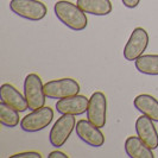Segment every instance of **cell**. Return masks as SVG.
Instances as JSON below:
<instances>
[{
	"label": "cell",
	"mask_w": 158,
	"mask_h": 158,
	"mask_svg": "<svg viewBox=\"0 0 158 158\" xmlns=\"http://www.w3.org/2000/svg\"><path fill=\"white\" fill-rule=\"evenodd\" d=\"M135 110L158 123V100L150 94H140L133 100Z\"/></svg>",
	"instance_id": "13"
},
{
	"label": "cell",
	"mask_w": 158,
	"mask_h": 158,
	"mask_svg": "<svg viewBox=\"0 0 158 158\" xmlns=\"http://www.w3.org/2000/svg\"><path fill=\"white\" fill-rule=\"evenodd\" d=\"M87 119L98 127H103L107 120V99L103 93L95 92L89 98Z\"/></svg>",
	"instance_id": "8"
},
{
	"label": "cell",
	"mask_w": 158,
	"mask_h": 158,
	"mask_svg": "<svg viewBox=\"0 0 158 158\" xmlns=\"http://www.w3.org/2000/svg\"><path fill=\"white\" fill-rule=\"evenodd\" d=\"M79 82L70 77L51 80L44 85V92L48 99H64L80 93Z\"/></svg>",
	"instance_id": "6"
},
{
	"label": "cell",
	"mask_w": 158,
	"mask_h": 158,
	"mask_svg": "<svg viewBox=\"0 0 158 158\" xmlns=\"http://www.w3.org/2000/svg\"><path fill=\"white\" fill-rule=\"evenodd\" d=\"M89 99L85 95H73L64 99H60L56 102V111L60 114H73V115H81L86 113L88 110Z\"/></svg>",
	"instance_id": "11"
},
{
	"label": "cell",
	"mask_w": 158,
	"mask_h": 158,
	"mask_svg": "<svg viewBox=\"0 0 158 158\" xmlns=\"http://www.w3.org/2000/svg\"><path fill=\"white\" fill-rule=\"evenodd\" d=\"M135 132L150 149L155 150L158 148V132L151 118L142 114L135 121Z\"/></svg>",
	"instance_id": "10"
},
{
	"label": "cell",
	"mask_w": 158,
	"mask_h": 158,
	"mask_svg": "<svg viewBox=\"0 0 158 158\" xmlns=\"http://www.w3.org/2000/svg\"><path fill=\"white\" fill-rule=\"evenodd\" d=\"M54 119V111L49 106H43L42 108L35 110L20 120L22 130L29 133L38 132L48 127Z\"/></svg>",
	"instance_id": "5"
},
{
	"label": "cell",
	"mask_w": 158,
	"mask_h": 158,
	"mask_svg": "<svg viewBox=\"0 0 158 158\" xmlns=\"http://www.w3.org/2000/svg\"><path fill=\"white\" fill-rule=\"evenodd\" d=\"M125 152L130 158H153L155 155L142 139L137 137H128L125 140Z\"/></svg>",
	"instance_id": "14"
},
{
	"label": "cell",
	"mask_w": 158,
	"mask_h": 158,
	"mask_svg": "<svg viewBox=\"0 0 158 158\" xmlns=\"http://www.w3.org/2000/svg\"><path fill=\"white\" fill-rule=\"evenodd\" d=\"M124 6H126L127 8H135L139 5L140 0H121Z\"/></svg>",
	"instance_id": "19"
},
{
	"label": "cell",
	"mask_w": 158,
	"mask_h": 158,
	"mask_svg": "<svg viewBox=\"0 0 158 158\" xmlns=\"http://www.w3.org/2000/svg\"><path fill=\"white\" fill-rule=\"evenodd\" d=\"M54 11L57 19L70 30L82 31L87 27L88 18L86 12H83L77 4L67 0H60L55 4Z\"/></svg>",
	"instance_id": "1"
},
{
	"label": "cell",
	"mask_w": 158,
	"mask_h": 158,
	"mask_svg": "<svg viewBox=\"0 0 158 158\" xmlns=\"http://www.w3.org/2000/svg\"><path fill=\"white\" fill-rule=\"evenodd\" d=\"M48 157L49 158H68L69 156H67V153H64V152H62V151L56 150V151L50 152Z\"/></svg>",
	"instance_id": "20"
},
{
	"label": "cell",
	"mask_w": 158,
	"mask_h": 158,
	"mask_svg": "<svg viewBox=\"0 0 158 158\" xmlns=\"http://www.w3.org/2000/svg\"><path fill=\"white\" fill-rule=\"evenodd\" d=\"M135 65L139 73L156 76L158 75V55H142L135 61Z\"/></svg>",
	"instance_id": "16"
},
{
	"label": "cell",
	"mask_w": 158,
	"mask_h": 158,
	"mask_svg": "<svg viewBox=\"0 0 158 158\" xmlns=\"http://www.w3.org/2000/svg\"><path fill=\"white\" fill-rule=\"evenodd\" d=\"M24 95L29 103V108L35 111L45 105V92L42 79L37 74H29L24 80Z\"/></svg>",
	"instance_id": "3"
},
{
	"label": "cell",
	"mask_w": 158,
	"mask_h": 158,
	"mask_svg": "<svg viewBox=\"0 0 158 158\" xmlns=\"http://www.w3.org/2000/svg\"><path fill=\"white\" fill-rule=\"evenodd\" d=\"M76 135L83 143L93 148H100L105 144V135L100 127L95 126L89 120L81 119L76 123Z\"/></svg>",
	"instance_id": "9"
},
{
	"label": "cell",
	"mask_w": 158,
	"mask_h": 158,
	"mask_svg": "<svg viewBox=\"0 0 158 158\" xmlns=\"http://www.w3.org/2000/svg\"><path fill=\"white\" fill-rule=\"evenodd\" d=\"M0 95L1 101L7 103L8 106L13 107L15 110L19 112H25L29 108V103L25 99V95H23L16 87H13L10 83H4L0 88Z\"/></svg>",
	"instance_id": "12"
},
{
	"label": "cell",
	"mask_w": 158,
	"mask_h": 158,
	"mask_svg": "<svg viewBox=\"0 0 158 158\" xmlns=\"http://www.w3.org/2000/svg\"><path fill=\"white\" fill-rule=\"evenodd\" d=\"M76 4L83 12L93 16H107L112 12L110 0H77Z\"/></svg>",
	"instance_id": "15"
},
{
	"label": "cell",
	"mask_w": 158,
	"mask_h": 158,
	"mask_svg": "<svg viewBox=\"0 0 158 158\" xmlns=\"http://www.w3.org/2000/svg\"><path fill=\"white\" fill-rule=\"evenodd\" d=\"M149 45V33L143 27H135L132 31L124 48V57L128 62H133L144 54Z\"/></svg>",
	"instance_id": "7"
},
{
	"label": "cell",
	"mask_w": 158,
	"mask_h": 158,
	"mask_svg": "<svg viewBox=\"0 0 158 158\" xmlns=\"http://www.w3.org/2000/svg\"><path fill=\"white\" fill-rule=\"evenodd\" d=\"M0 123L6 127H16L19 125V112L8 106L4 101L0 102Z\"/></svg>",
	"instance_id": "17"
},
{
	"label": "cell",
	"mask_w": 158,
	"mask_h": 158,
	"mask_svg": "<svg viewBox=\"0 0 158 158\" xmlns=\"http://www.w3.org/2000/svg\"><path fill=\"white\" fill-rule=\"evenodd\" d=\"M76 127V119L73 114H62L61 118L56 120L54 126L51 127V131L49 133L50 144L55 148L63 146L65 142L69 139L74 128Z\"/></svg>",
	"instance_id": "4"
},
{
	"label": "cell",
	"mask_w": 158,
	"mask_h": 158,
	"mask_svg": "<svg viewBox=\"0 0 158 158\" xmlns=\"http://www.w3.org/2000/svg\"><path fill=\"white\" fill-rule=\"evenodd\" d=\"M10 10L20 18L40 22L48 13L47 6L40 0H11Z\"/></svg>",
	"instance_id": "2"
},
{
	"label": "cell",
	"mask_w": 158,
	"mask_h": 158,
	"mask_svg": "<svg viewBox=\"0 0 158 158\" xmlns=\"http://www.w3.org/2000/svg\"><path fill=\"white\" fill-rule=\"evenodd\" d=\"M42 155L36 151H26V152H18L12 155L11 158H40Z\"/></svg>",
	"instance_id": "18"
}]
</instances>
